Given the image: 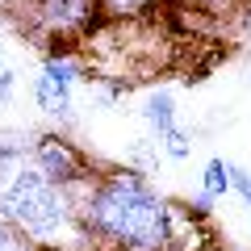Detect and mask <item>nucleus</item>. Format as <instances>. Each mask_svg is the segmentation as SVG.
I'll return each instance as SVG.
<instances>
[{
  "label": "nucleus",
  "instance_id": "obj_2",
  "mask_svg": "<svg viewBox=\"0 0 251 251\" xmlns=\"http://www.w3.org/2000/svg\"><path fill=\"white\" fill-rule=\"evenodd\" d=\"M29 147V138H0V222L38 251H92L80 201L38 172Z\"/></svg>",
  "mask_w": 251,
  "mask_h": 251
},
{
  "label": "nucleus",
  "instance_id": "obj_5",
  "mask_svg": "<svg viewBox=\"0 0 251 251\" xmlns=\"http://www.w3.org/2000/svg\"><path fill=\"white\" fill-rule=\"evenodd\" d=\"M84 67L75 54H67V50H59V54H50V59L42 63V72H38V80H34V105L42 109L46 117H54V122H72L75 117V84L84 80Z\"/></svg>",
  "mask_w": 251,
  "mask_h": 251
},
{
  "label": "nucleus",
  "instance_id": "obj_12",
  "mask_svg": "<svg viewBox=\"0 0 251 251\" xmlns=\"http://www.w3.org/2000/svg\"><path fill=\"white\" fill-rule=\"evenodd\" d=\"M0 251H38L29 239H21L9 222H0Z\"/></svg>",
  "mask_w": 251,
  "mask_h": 251
},
{
  "label": "nucleus",
  "instance_id": "obj_10",
  "mask_svg": "<svg viewBox=\"0 0 251 251\" xmlns=\"http://www.w3.org/2000/svg\"><path fill=\"white\" fill-rule=\"evenodd\" d=\"M155 143H159V155H168L172 163H184L193 155V134H188L184 126H172L168 134H159Z\"/></svg>",
  "mask_w": 251,
  "mask_h": 251
},
{
  "label": "nucleus",
  "instance_id": "obj_4",
  "mask_svg": "<svg viewBox=\"0 0 251 251\" xmlns=\"http://www.w3.org/2000/svg\"><path fill=\"white\" fill-rule=\"evenodd\" d=\"M29 155H34V163H38L42 176H50L54 184H63V188H72L75 201H84V193L92 188V180L100 176L97 163H92L88 155L72 143V138H63V134H42V138H34Z\"/></svg>",
  "mask_w": 251,
  "mask_h": 251
},
{
  "label": "nucleus",
  "instance_id": "obj_6",
  "mask_svg": "<svg viewBox=\"0 0 251 251\" xmlns=\"http://www.w3.org/2000/svg\"><path fill=\"white\" fill-rule=\"evenodd\" d=\"M168 4H176L180 13H193V17H205V21H239L251 9V0H168Z\"/></svg>",
  "mask_w": 251,
  "mask_h": 251
},
{
  "label": "nucleus",
  "instance_id": "obj_1",
  "mask_svg": "<svg viewBox=\"0 0 251 251\" xmlns=\"http://www.w3.org/2000/svg\"><path fill=\"white\" fill-rule=\"evenodd\" d=\"M184 209L134 168H100L80 201L84 230L105 251H172Z\"/></svg>",
  "mask_w": 251,
  "mask_h": 251
},
{
  "label": "nucleus",
  "instance_id": "obj_7",
  "mask_svg": "<svg viewBox=\"0 0 251 251\" xmlns=\"http://www.w3.org/2000/svg\"><path fill=\"white\" fill-rule=\"evenodd\" d=\"M143 122L151 126L155 138L168 134L172 126H180V122H176V97H172L168 88H151V92L143 97Z\"/></svg>",
  "mask_w": 251,
  "mask_h": 251
},
{
  "label": "nucleus",
  "instance_id": "obj_9",
  "mask_svg": "<svg viewBox=\"0 0 251 251\" xmlns=\"http://www.w3.org/2000/svg\"><path fill=\"white\" fill-rule=\"evenodd\" d=\"M230 159H222V155H214V159H205V168H201V193H205L209 201L226 197L230 193Z\"/></svg>",
  "mask_w": 251,
  "mask_h": 251
},
{
  "label": "nucleus",
  "instance_id": "obj_11",
  "mask_svg": "<svg viewBox=\"0 0 251 251\" xmlns=\"http://www.w3.org/2000/svg\"><path fill=\"white\" fill-rule=\"evenodd\" d=\"M230 193H239V197H243V205H247V218H251V172H247V168H239V163L230 168Z\"/></svg>",
  "mask_w": 251,
  "mask_h": 251
},
{
  "label": "nucleus",
  "instance_id": "obj_8",
  "mask_svg": "<svg viewBox=\"0 0 251 251\" xmlns=\"http://www.w3.org/2000/svg\"><path fill=\"white\" fill-rule=\"evenodd\" d=\"M168 0H97L100 21H151Z\"/></svg>",
  "mask_w": 251,
  "mask_h": 251
},
{
  "label": "nucleus",
  "instance_id": "obj_13",
  "mask_svg": "<svg viewBox=\"0 0 251 251\" xmlns=\"http://www.w3.org/2000/svg\"><path fill=\"white\" fill-rule=\"evenodd\" d=\"M13 92H17V72L0 63V105H9V100H13Z\"/></svg>",
  "mask_w": 251,
  "mask_h": 251
},
{
  "label": "nucleus",
  "instance_id": "obj_14",
  "mask_svg": "<svg viewBox=\"0 0 251 251\" xmlns=\"http://www.w3.org/2000/svg\"><path fill=\"white\" fill-rule=\"evenodd\" d=\"M17 4H21V0H0V13H4V17H9V13L17 9Z\"/></svg>",
  "mask_w": 251,
  "mask_h": 251
},
{
  "label": "nucleus",
  "instance_id": "obj_15",
  "mask_svg": "<svg viewBox=\"0 0 251 251\" xmlns=\"http://www.w3.org/2000/svg\"><path fill=\"white\" fill-rule=\"evenodd\" d=\"M205 251H247V247H222V243H209Z\"/></svg>",
  "mask_w": 251,
  "mask_h": 251
},
{
  "label": "nucleus",
  "instance_id": "obj_3",
  "mask_svg": "<svg viewBox=\"0 0 251 251\" xmlns=\"http://www.w3.org/2000/svg\"><path fill=\"white\" fill-rule=\"evenodd\" d=\"M9 21L34 42H84L100 25L97 0H21Z\"/></svg>",
  "mask_w": 251,
  "mask_h": 251
}]
</instances>
